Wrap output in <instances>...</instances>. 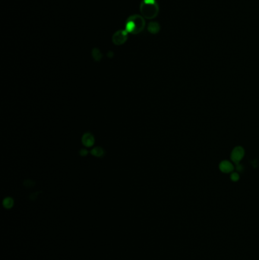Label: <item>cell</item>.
Listing matches in <instances>:
<instances>
[{"label":"cell","mask_w":259,"mask_h":260,"mask_svg":"<svg viewBox=\"0 0 259 260\" xmlns=\"http://www.w3.org/2000/svg\"><path fill=\"white\" fill-rule=\"evenodd\" d=\"M145 24V20L141 15H131L127 19V29L128 28V31H133L134 34H138L144 29Z\"/></svg>","instance_id":"1"},{"label":"cell","mask_w":259,"mask_h":260,"mask_svg":"<svg viewBox=\"0 0 259 260\" xmlns=\"http://www.w3.org/2000/svg\"><path fill=\"white\" fill-rule=\"evenodd\" d=\"M150 0H145V4H142L140 7V10L145 18L147 19H151L157 15L159 8L156 5H149Z\"/></svg>","instance_id":"2"},{"label":"cell","mask_w":259,"mask_h":260,"mask_svg":"<svg viewBox=\"0 0 259 260\" xmlns=\"http://www.w3.org/2000/svg\"><path fill=\"white\" fill-rule=\"evenodd\" d=\"M244 155H245V150H244L243 148L241 147V146H237L233 150L230 157H231V160L233 161V162L238 164L242 161V158L244 157Z\"/></svg>","instance_id":"3"},{"label":"cell","mask_w":259,"mask_h":260,"mask_svg":"<svg viewBox=\"0 0 259 260\" xmlns=\"http://www.w3.org/2000/svg\"><path fill=\"white\" fill-rule=\"evenodd\" d=\"M127 39H128V37H127L126 31H122V30L115 33L112 38L113 43L116 45L123 44L127 40Z\"/></svg>","instance_id":"4"},{"label":"cell","mask_w":259,"mask_h":260,"mask_svg":"<svg viewBox=\"0 0 259 260\" xmlns=\"http://www.w3.org/2000/svg\"><path fill=\"white\" fill-rule=\"evenodd\" d=\"M81 142L87 148H90L94 145L95 139L94 135L90 132H86L83 135L81 138Z\"/></svg>","instance_id":"5"},{"label":"cell","mask_w":259,"mask_h":260,"mask_svg":"<svg viewBox=\"0 0 259 260\" xmlns=\"http://www.w3.org/2000/svg\"><path fill=\"white\" fill-rule=\"evenodd\" d=\"M219 168H220V170L223 172V173H230V172H232V171L233 170L234 166L233 164L230 162V161H227V160H224V161L220 162V165H219Z\"/></svg>","instance_id":"6"},{"label":"cell","mask_w":259,"mask_h":260,"mask_svg":"<svg viewBox=\"0 0 259 260\" xmlns=\"http://www.w3.org/2000/svg\"><path fill=\"white\" fill-rule=\"evenodd\" d=\"M160 25L157 22H150L147 26V30H148L149 32L153 34L158 33L159 31H160Z\"/></svg>","instance_id":"7"},{"label":"cell","mask_w":259,"mask_h":260,"mask_svg":"<svg viewBox=\"0 0 259 260\" xmlns=\"http://www.w3.org/2000/svg\"><path fill=\"white\" fill-rule=\"evenodd\" d=\"M90 153H91V154H92V155L95 156V157H103V156L104 155V154H105V151H104V150L103 149V148L95 147V148H94L92 150L90 151Z\"/></svg>","instance_id":"8"},{"label":"cell","mask_w":259,"mask_h":260,"mask_svg":"<svg viewBox=\"0 0 259 260\" xmlns=\"http://www.w3.org/2000/svg\"><path fill=\"white\" fill-rule=\"evenodd\" d=\"M91 54H92L93 58L95 61H100L103 57L102 53L100 51L99 49H97V48H94L93 49L92 51H91Z\"/></svg>","instance_id":"9"},{"label":"cell","mask_w":259,"mask_h":260,"mask_svg":"<svg viewBox=\"0 0 259 260\" xmlns=\"http://www.w3.org/2000/svg\"><path fill=\"white\" fill-rule=\"evenodd\" d=\"M3 206L7 209H9L13 207L14 205V200L13 198H12L11 197H7L3 200Z\"/></svg>","instance_id":"10"},{"label":"cell","mask_w":259,"mask_h":260,"mask_svg":"<svg viewBox=\"0 0 259 260\" xmlns=\"http://www.w3.org/2000/svg\"><path fill=\"white\" fill-rule=\"evenodd\" d=\"M230 179L233 182L238 181L239 180V174L236 172H233V173H232V174L230 175Z\"/></svg>","instance_id":"11"},{"label":"cell","mask_w":259,"mask_h":260,"mask_svg":"<svg viewBox=\"0 0 259 260\" xmlns=\"http://www.w3.org/2000/svg\"><path fill=\"white\" fill-rule=\"evenodd\" d=\"M24 186L27 187H32L34 185V182L32 181V180H27L24 182Z\"/></svg>","instance_id":"12"},{"label":"cell","mask_w":259,"mask_h":260,"mask_svg":"<svg viewBox=\"0 0 259 260\" xmlns=\"http://www.w3.org/2000/svg\"><path fill=\"white\" fill-rule=\"evenodd\" d=\"M87 153H88V151H87L85 148L81 149V150L79 151V154H80L81 156H87Z\"/></svg>","instance_id":"13"},{"label":"cell","mask_w":259,"mask_h":260,"mask_svg":"<svg viewBox=\"0 0 259 260\" xmlns=\"http://www.w3.org/2000/svg\"><path fill=\"white\" fill-rule=\"evenodd\" d=\"M236 170L239 171V172H242V171L244 170V167L242 165L238 164H236Z\"/></svg>","instance_id":"14"},{"label":"cell","mask_w":259,"mask_h":260,"mask_svg":"<svg viewBox=\"0 0 259 260\" xmlns=\"http://www.w3.org/2000/svg\"><path fill=\"white\" fill-rule=\"evenodd\" d=\"M107 56H108V57H109V58H112V57H113V52H112V51L108 52Z\"/></svg>","instance_id":"15"}]
</instances>
